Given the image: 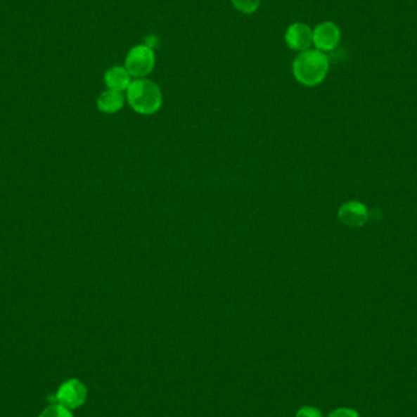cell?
<instances>
[{"instance_id":"cell-11","label":"cell","mask_w":417,"mask_h":417,"mask_svg":"<svg viewBox=\"0 0 417 417\" xmlns=\"http://www.w3.org/2000/svg\"><path fill=\"white\" fill-rule=\"evenodd\" d=\"M39 417H72V415L70 413L69 409L60 404H54L46 409Z\"/></svg>"},{"instance_id":"cell-7","label":"cell","mask_w":417,"mask_h":417,"mask_svg":"<svg viewBox=\"0 0 417 417\" xmlns=\"http://www.w3.org/2000/svg\"><path fill=\"white\" fill-rule=\"evenodd\" d=\"M338 219L349 227H361L368 220V211L362 203L350 200L340 207Z\"/></svg>"},{"instance_id":"cell-4","label":"cell","mask_w":417,"mask_h":417,"mask_svg":"<svg viewBox=\"0 0 417 417\" xmlns=\"http://www.w3.org/2000/svg\"><path fill=\"white\" fill-rule=\"evenodd\" d=\"M340 28L332 21H323L312 30V44L315 49L325 54L335 51L340 44Z\"/></svg>"},{"instance_id":"cell-9","label":"cell","mask_w":417,"mask_h":417,"mask_svg":"<svg viewBox=\"0 0 417 417\" xmlns=\"http://www.w3.org/2000/svg\"><path fill=\"white\" fill-rule=\"evenodd\" d=\"M124 94L121 92L110 91V89L101 93L99 98H98V101H96L98 109L104 114H116L124 108Z\"/></svg>"},{"instance_id":"cell-3","label":"cell","mask_w":417,"mask_h":417,"mask_svg":"<svg viewBox=\"0 0 417 417\" xmlns=\"http://www.w3.org/2000/svg\"><path fill=\"white\" fill-rule=\"evenodd\" d=\"M155 51L144 43L137 44L129 49L124 68L132 77L146 78L155 68Z\"/></svg>"},{"instance_id":"cell-10","label":"cell","mask_w":417,"mask_h":417,"mask_svg":"<svg viewBox=\"0 0 417 417\" xmlns=\"http://www.w3.org/2000/svg\"><path fill=\"white\" fill-rule=\"evenodd\" d=\"M231 3L239 13L250 15L257 13L262 5V0H231Z\"/></svg>"},{"instance_id":"cell-2","label":"cell","mask_w":417,"mask_h":417,"mask_svg":"<svg viewBox=\"0 0 417 417\" xmlns=\"http://www.w3.org/2000/svg\"><path fill=\"white\" fill-rule=\"evenodd\" d=\"M126 99L137 114L154 115L162 105L160 87L147 78H136L126 91Z\"/></svg>"},{"instance_id":"cell-6","label":"cell","mask_w":417,"mask_h":417,"mask_svg":"<svg viewBox=\"0 0 417 417\" xmlns=\"http://www.w3.org/2000/svg\"><path fill=\"white\" fill-rule=\"evenodd\" d=\"M286 44L294 51H307L312 46V28L303 23H294L285 33Z\"/></svg>"},{"instance_id":"cell-12","label":"cell","mask_w":417,"mask_h":417,"mask_svg":"<svg viewBox=\"0 0 417 417\" xmlns=\"http://www.w3.org/2000/svg\"><path fill=\"white\" fill-rule=\"evenodd\" d=\"M297 417H322V413L319 409L314 406H304L299 409Z\"/></svg>"},{"instance_id":"cell-8","label":"cell","mask_w":417,"mask_h":417,"mask_svg":"<svg viewBox=\"0 0 417 417\" xmlns=\"http://www.w3.org/2000/svg\"><path fill=\"white\" fill-rule=\"evenodd\" d=\"M131 75L124 66H113L104 75L106 87L115 92H124L131 84Z\"/></svg>"},{"instance_id":"cell-5","label":"cell","mask_w":417,"mask_h":417,"mask_svg":"<svg viewBox=\"0 0 417 417\" xmlns=\"http://www.w3.org/2000/svg\"><path fill=\"white\" fill-rule=\"evenodd\" d=\"M56 398V404L65 408L76 409L86 402L87 388L78 380H70L60 387Z\"/></svg>"},{"instance_id":"cell-14","label":"cell","mask_w":417,"mask_h":417,"mask_svg":"<svg viewBox=\"0 0 417 417\" xmlns=\"http://www.w3.org/2000/svg\"><path fill=\"white\" fill-rule=\"evenodd\" d=\"M158 43H159V39H158V37H154V36H149V37H147V41H144V44L150 46L152 49L158 46Z\"/></svg>"},{"instance_id":"cell-1","label":"cell","mask_w":417,"mask_h":417,"mask_svg":"<svg viewBox=\"0 0 417 417\" xmlns=\"http://www.w3.org/2000/svg\"><path fill=\"white\" fill-rule=\"evenodd\" d=\"M330 61L325 53L317 49H307L299 53L292 64L293 76L305 87H316L327 77Z\"/></svg>"},{"instance_id":"cell-13","label":"cell","mask_w":417,"mask_h":417,"mask_svg":"<svg viewBox=\"0 0 417 417\" xmlns=\"http://www.w3.org/2000/svg\"><path fill=\"white\" fill-rule=\"evenodd\" d=\"M328 417H360L359 413L355 410L348 408L335 409V411H332Z\"/></svg>"}]
</instances>
